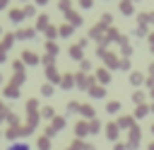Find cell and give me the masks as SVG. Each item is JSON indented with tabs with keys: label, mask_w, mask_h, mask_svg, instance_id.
Here are the masks:
<instances>
[{
	"label": "cell",
	"mask_w": 154,
	"mask_h": 150,
	"mask_svg": "<svg viewBox=\"0 0 154 150\" xmlns=\"http://www.w3.org/2000/svg\"><path fill=\"white\" fill-rule=\"evenodd\" d=\"M5 150H31V143H29V140H14V143H10Z\"/></svg>",
	"instance_id": "6da1fadb"
}]
</instances>
